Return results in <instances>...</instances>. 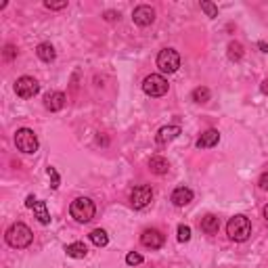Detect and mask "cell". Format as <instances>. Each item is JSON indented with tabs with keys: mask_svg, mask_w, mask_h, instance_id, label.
<instances>
[{
	"mask_svg": "<svg viewBox=\"0 0 268 268\" xmlns=\"http://www.w3.org/2000/svg\"><path fill=\"white\" fill-rule=\"evenodd\" d=\"M32 241H34V233L23 222H15L6 230V243L15 249H23L27 245H32Z\"/></svg>",
	"mask_w": 268,
	"mask_h": 268,
	"instance_id": "6da1fadb",
	"label": "cell"
},
{
	"mask_svg": "<svg viewBox=\"0 0 268 268\" xmlns=\"http://www.w3.org/2000/svg\"><path fill=\"white\" fill-rule=\"evenodd\" d=\"M226 235L237 243L247 241L249 235H251V222H249L247 216H243V214L233 216L226 224Z\"/></svg>",
	"mask_w": 268,
	"mask_h": 268,
	"instance_id": "7a4b0ae2",
	"label": "cell"
},
{
	"mask_svg": "<svg viewBox=\"0 0 268 268\" xmlns=\"http://www.w3.org/2000/svg\"><path fill=\"white\" fill-rule=\"evenodd\" d=\"M69 214H71V218H76L78 222H90L96 214V207L88 197H78L71 201Z\"/></svg>",
	"mask_w": 268,
	"mask_h": 268,
	"instance_id": "3957f363",
	"label": "cell"
},
{
	"mask_svg": "<svg viewBox=\"0 0 268 268\" xmlns=\"http://www.w3.org/2000/svg\"><path fill=\"white\" fill-rule=\"evenodd\" d=\"M15 145H17V149L21 153L32 155V153L38 151V136H36L34 130H29V128H19L15 132Z\"/></svg>",
	"mask_w": 268,
	"mask_h": 268,
	"instance_id": "277c9868",
	"label": "cell"
},
{
	"mask_svg": "<svg viewBox=\"0 0 268 268\" xmlns=\"http://www.w3.org/2000/svg\"><path fill=\"white\" fill-rule=\"evenodd\" d=\"M157 67L163 73H174L180 67V55L174 48H163L157 55Z\"/></svg>",
	"mask_w": 268,
	"mask_h": 268,
	"instance_id": "5b68a950",
	"label": "cell"
},
{
	"mask_svg": "<svg viewBox=\"0 0 268 268\" xmlns=\"http://www.w3.org/2000/svg\"><path fill=\"white\" fill-rule=\"evenodd\" d=\"M143 90L149 96H163L168 92V80L159 76V73H151V76H147L143 82Z\"/></svg>",
	"mask_w": 268,
	"mask_h": 268,
	"instance_id": "8992f818",
	"label": "cell"
},
{
	"mask_svg": "<svg viewBox=\"0 0 268 268\" xmlns=\"http://www.w3.org/2000/svg\"><path fill=\"white\" fill-rule=\"evenodd\" d=\"M15 92H17V96H21V99H32V96L40 92V84L29 76H21L15 82Z\"/></svg>",
	"mask_w": 268,
	"mask_h": 268,
	"instance_id": "52a82bcc",
	"label": "cell"
},
{
	"mask_svg": "<svg viewBox=\"0 0 268 268\" xmlns=\"http://www.w3.org/2000/svg\"><path fill=\"white\" fill-rule=\"evenodd\" d=\"M153 199V191L151 187H147V184H140V187H134V191L130 193V203L134 210H143L151 203Z\"/></svg>",
	"mask_w": 268,
	"mask_h": 268,
	"instance_id": "ba28073f",
	"label": "cell"
},
{
	"mask_svg": "<svg viewBox=\"0 0 268 268\" xmlns=\"http://www.w3.org/2000/svg\"><path fill=\"white\" fill-rule=\"evenodd\" d=\"M132 19H134V23H136V25L147 27V25H151L155 21V11L149 4H138L136 9L132 11Z\"/></svg>",
	"mask_w": 268,
	"mask_h": 268,
	"instance_id": "9c48e42d",
	"label": "cell"
},
{
	"mask_svg": "<svg viewBox=\"0 0 268 268\" xmlns=\"http://www.w3.org/2000/svg\"><path fill=\"white\" fill-rule=\"evenodd\" d=\"M163 241H166V237H163L161 230H157V228H147L145 233L140 235V243L149 249H159L163 245Z\"/></svg>",
	"mask_w": 268,
	"mask_h": 268,
	"instance_id": "30bf717a",
	"label": "cell"
},
{
	"mask_svg": "<svg viewBox=\"0 0 268 268\" xmlns=\"http://www.w3.org/2000/svg\"><path fill=\"white\" fill-rule=\"evenodd\" d=\"M218 143H220V132L210 128L197 138V149H210V147H216Z\"/></svg>",
	"mask_w": 268,
	"mask_h": 268,
	"instance_id": "8fae6325",
	"label": "cell"
},
{
	"mask_svg": "<svg viewBox=\"0 0 268 268\" xmlns=\"http://www.w3.org/2000/svg\"><path fill=\"white\" fill-rule=\"evenodd\" d=\"M44 107L48 111H61L65 107V94L63 92H48L44 96Z\"/></svg>",
	"mask_w": 268,
	"mask_h": 268,
	"instance_id": "7c38bea8",
	"label": "cell"
},
{
	"mask_svg": "<svg viewBox=\"0 0 268 268\" xmlns=\"http://www.w3.org/2000/svg\"><path fill=\"white\" fill-rule=\"evenodd\" d=\"M191 201H193V191H191V189H187V187L174 189V193H172V203H174V205L182 207V205L191 203Z\"/></svg>",
	"mask_w": 268,
	"mask_h": 268,
	"instance_id": "4fadbf2b",
	"label": "cell"
},
{
	"mask_svg": "<svg viewBox=\"0 0 268 268\" xmlns=\"http://www.w3.org/2000/svg\"><path fill=\"white\" fill-rule=\"evenodd\" d=\"M178 134H180V128H178V126H163V128H159L155 140H157L159 145H166V143H170V140H174Z\"/></svg>",
	"mask_w": 268,
	"mask_h": 268,
	"instance_id": "5bb4252c",
	"label": "cell"
},
{
	"mask_svg": "<svg viewBox=\"0 0 268 268\" xmlns=\"http://www.w3.org/2000/svg\"><path fill=\"white\" fill-rule=\"evenodd\" d=\"M218 228H220V220H218V216H214V214H207L201 218V230L207 235H216L218 233Z\"/></svg>",
	"mask_w": 268,
	"mask_h": 268,
	"instance_id": "9a60e30c",
	"label": "cell"
},
{
	"mask_svg": "<svg viewBox=\"0 0 268 268\" xmlns=\"http://www.w3.org/2000/svg\"><path fill=\"white\" fill-rule=\"evenodd\" d=\"M149 168H151V172L153 174H168V170H170V163L166 157H161V155H155V157L149 159Z\"/></svg>",
	"mask_w": 268,
	"mask_h": 268,
	"instance_id": "2e32d148",
	"label": "cell"
},
{
	"mask_svg": "<svg viewBox=\"0 0 268 268\" xmlns=\"http://www.w3.org/2000/svg\"><path fill=\"white\" fill-rule=\"evenodd\" d=\"M36 55H38L44 63H50V61H55V48H53V44H48V42H42L38 44V48H36Z\"/></svg>",
	"mask_w": 268,
	"mask_h": 268,
	"instance_id": "e0dca14e",
	"label": "cell"
},
{
	"mask_svg": "<svg viewBox=\"0 0 268 268\" xmlns=\"http://www.w3.org/2000/svg\"><path fill=\"white\" fill-rule=\"evenodd\" d=\"M65 254L69 256V258H76V260H80V258H86L88 249H86V245H84V243L76 241V243H69V245H67V247H65Z\"/></svg>",
	"mask_w": 268,
	"mask_h": 268,
	"instance_id": "ac0fdd59",
	"label": "cell"
},
{
	"mask_svg": "<svg viewBox=\"0 0 268 268\" xmlns=\"http://www.w3.org/2000/svg\"><path fill=\"white\" fill-rule=\"evenodd\" d=\"M34 214H36V218H38L40 224H50V214H48L44 201H38V203L34 205Z\"/></svg>",
	"mask_w": 268,
	"mask_h": 268,
	"instance_id": "d6986e66",
	"label": "cell"
},
{
	"mask_svg": "<svg viewBox=\"0 0 268 268\" xmlns=\"http://www.w3.org/2000/svg\"><path fill=\"white\" fill-rule=\"evenodd\" d=\"M90 241L96 245V247H105V245L109 243V235L103 228H94L90 233Z\"/></svg>",
	"mask_w": 268,
	"mask_h": 268,
	"instance_id": "ffe728a7",
	"label": "cell"
},
{
	"mask_svg": "<svg viewBox=\"0 0 268 268\" xmlns=\"http://www.w3.org/2000/svg\"><path fill=\"white\" fill-rule=\"evenodd\" d=\"M193 101L195 103H207L210 101V90H207L205 86H199V88H195V90H193Z\"/></svg>",
	"mask_w": 268,
	"mask_h": 268,
	"instance_id": "44dd1931",
	"label": "cell"
},
{
	"mask_svg": "<svg viewBox=\"0 0 268 268\" xmlns=\"http://www.w3.org/2000/svg\"><path fill=\"white\" fill-rule=\"evenodd\" d=\"M241 57H243L241 42H230V44H228V59H233V61H239Z\"/></svg>",
	"mask_w": 268,
	"mask_h": 268,
	"instance_id": "7402d4cb",
	"label": "cell"
},
{
	"mask_svg": "<svg viewBox=\"0 0 268 268\" xmlns=\"http://www.w3.org/2000/svg\"><path fill=\"white\" fill-rule=\"evenodd\" d=\"M201 11H203L207 17H218V6H216L214 2H207V0L201 2Z\"/></svg>",
	"mask_w": 268,
	"mask_h": 268,
	"instance_id": "603a6c76",
	"label": "cell"
},
{
	"mask_svg": "<svg viewBox=\"0 0 268 268\" xmlns=\"http://www.w3.org/2000/svg\"><path fill=\"white\" fill-rule=\"evenodd\" d=\"M189 239H191V228L187 224H180V226H178V241L187 243Z\"/></svg>",
	"mask_w": 268,
	"mask_h": 268,
	"instance_id": "cb8c5ba5",
	"label": "cell"
},
{
	"mask_svg": "<svg viewBox=\"0 0 268 268\" xmlns=\"http://www.w3.org/2000/svg\"><path fill=\"white\" fill-rule=\"evenodd\" d=\"M126 262H128L130 266H136V264H140V262H143V256H140V254H136V251H130V254L126 256Z\"/></svg>",
	"mask_w": 268,
	"mask_h": 268,
	"instance_id": "d4e9b609",
	"label": "cell"
},
{
	"mask_svg": "<svg viewBox=\"0 0 268 268\" xmlns=\"http://www.w3.org/2000/svg\"><path fill=\"white\" fill-rule=\"evenodd\" d=\"M15 57H17V48H15L13 44H6L4 46V59L6 61H11V59H15Z\"/></svg>",
	"mask_w": 268,
	"mask_h": 268,
	"instance_id": "484cf974",
	"label": "cell"
},
{
	"mask_svg": "<svg viewBox=\"0 0 268 268\" xmlns=\"http://www.w3.org/2000/svg\"><path fill=\"white\" fill-rule=\"evenodd\" d=\"M44 6L50 9V11H61V9L67 6V0H63V2H44Z\"/></svg>",
	"mask_w": 268,
	"mask_h": 268,
	"instance_id": "4316f807",
	"label": "cell"
},
{
	"mask_svg": "<svg viewBox=\"0 0 268 268\" xmlns=\"http://www.w3.org/2000/svg\"><path fill=\"white\" fill-rule=\"evenodd\" d=\"M48 176L53 178V189H59V174L55 168H48Z\"/></svg>",
	"mask_w": 268,
	"mask_h": 268,
	"instance_id": "83f0119b",
	"label": "cell"
},
{
	"mask_svg": "<svg viewBox=\"0 0 268 268\" xmlns=\"http://www.w3.org/2000/svg\"><path fill=\"white\" fill-rule=\"evenodd\" d=\"M258 184H260V189H264V191H268V172H264L262 176H260V180H258Z\"/></svg>",
	"mask_w": 268,
	"mask_h": 268,
	"instance_id": "f1b7e54d",
	"label": "cell"
},
{
	"mask_svg": "<svg viewBox=\"0 0 268 268\" xmlns=\"http://www.w3.org/2000/svg\"><path fill=\"white\" fill-rule=\"evenodd\" d=\"M36 203H38V199H36L34 195H29V197L25 199V207H32V210H34V205H36Z\"/></svg>",
	"mask_w": 268,
	"mask_h": 268,
	"instance_id": "f546056e",
	"label": "cell"
},
{
	"mask_svg": "<svg viewBox=\"0 0 268 268\" xmlns=\"http://www.w3.org/2000/svg\"><path fill=\"white\" fill-rule=\"evenodd\" d=\"M105 19H107V21H113V19H120V13H113V11H107V13H105Z\"/></svg>",
	"mask_w": 268,
	"mask_h": 268,
	"instance_id": "4dcf8cb0",
	"label": "cell"
},
{
	"mask_svg": "<svg viewBox=\"0 0 268 268\" xmlns=\"http://www.w3.org/2000/svg\"><path fill=\"white\" fill-rule=\"evenodd\" d=\"M258 46H260V48H262V53H268V44H266V42H260V44H258Z\"/></svg>",
	"mask_w": 268,
	"mask_h": 268,
	"instance_id": "1f68e13d",
	"label": "cell"
},
{
	"mask_svg": "<svg viewBox=\"0 0 268 268\" xmlns=\"http://www.w3.org/2000/svg\"><path fill=\"white\" fill-rule=\"evenodd\" d=\"M262 92H268V82H264V86H262Z\"/></svg>",
	"mask_w": 268,
	"mask_h": 268,
	"instance_id": "d6a6232c",
	"label": "cell"
},
{
	"mask_svg": "<svg viewBox=\"0 0 268 268\" xmlns=\"http://www.w3.org/2000/svg\"><path fill=\"white\" fill-rule=\"evenodd\" d=\"M264 218H266V220H268V205H266V207H264Z\"/></svg>",
	"mask_w": 268,
	"mask_h": 268,
	"instance_id": "836d02e7",
	"label": "cell"
}]
</instances>
